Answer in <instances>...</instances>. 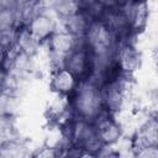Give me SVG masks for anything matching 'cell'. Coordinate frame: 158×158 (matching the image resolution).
<instances>
[{
    "mask_svg": "<svg viewBox=\"0 0 158 158\" xmlns=\"http://www.w3.org/2000/svg\"><path fill=\"white\" fill-rule=\"evenodd\" d=\"M52 28H53V26H52L51 19L44 15H38V16L33 17L31 21V25H30L31 32L30 33L37 41L40 38H44L46 36H48L49 32L52 31Z\"/></svg>",
    "mask_w": 158,
    "mask_h": 158,
    "instance_id": "obj_2",
    "label": "cell"
},
{
    "mask_svg": "<svg viewBox=\"0 0 158 158\" xmlns=\"http://www.w3.org/2000/svg\"><path fill=\"white\" fill-rule=\"evenodd\" d=\"M102 101L100 89L93 83H84L75 89L73 106L81 117H95L100 112Z\"/></svg>",
    "mask_w": 158,
    "mask_h": 158,
    "instance_id": "obj_1",
    "label": "cell"
},
{
    "mask_svg": "<svg viewBox=\"0 0 158 158\" xmlns=\"http://www.w3.org/2000/svg\"><path fill=\"white\" fill-rule=\"evenodd\" d=\"M53 86L60 93H70L75 88V78L64 68L59 69L53 78Z\"/></svg>",
    "mask_w": 158,
    "mask_h": 158,
    "instance_id": "obj_3",
    "label": "cell"
}]
</instances>
